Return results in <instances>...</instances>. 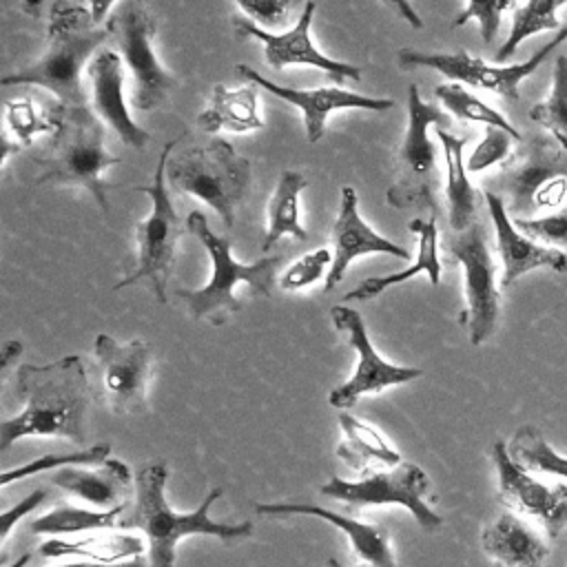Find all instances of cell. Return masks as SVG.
<instances>
[{
    "label": "cell",
    "instance_id": "obj_36",
    "mask_svg": "<svg viewBox=\"0 0 567 567\" xmlns=\"http://www.w3.org/2000/svg\"><path fill=\"white\" fill-rule=\"evenodd\" d=\"M529 117L545 126L567 151V55L556 58L551 93L547 100L529 109Z\"/></svg>",
    "mask_w": 567,
    "mask_h": 567
},
{
    "label": "cell",
    "instance_id": "obj_50",
    "mask_svg": "<svg viewBox=\"0 0 567 567\" xmlns=\"http://www.w3.org/2000/svg\"><path fill=\"white\" fill-rule=\"evenodd\" d=\"M328 565H330V567H343L337 558H330V560H328Z\"/></svg>",
    "mask_w": 567,
    "mask_h": 567
},
{
    "label": "cell",
    "instance_id": "obj_26",
    "mask_svg": "<svg viewBox=\"0 0 567 567\" xmlns=\"http://www.w3.org/2000/svg\"><path fill=\"white\" fill-rule=\"evenodd\" d=\"M195 124L206 133H248L261 128L264 120L257 109V84L250 82L239 89L215 84L208 106L197 115Z\"/></svg>",
    "mask_w": 567,
    "mask_h": 567
},
{
    "label": "cell",
    "instance_id": "obj_17",
    "mask_svg": "<svg viewBox=\"0 0 567 567\" xmlns=\"http://www.w3.org/2000/svg\"><path fill=\"white\" fill-rule=\"evenodd\" d=\"M317 4L312 0H308L303 4L301 16L297 18V22L281 33H272L266 31L261 27H257L255 22H250L248 18H233V29L239 35H248L255 38L264 44V53H266V62L272 69H286L292 64H301V66H315L319 71H323L326 75H330L332 80L341 82V80H361V69L334 58H328L326 53H321L310 38V24L315 18Z\"/></svg>",
    "mask_w": 567,
    "mask_h": 567
},
{
    "label": "cell",
    "instance_id": "obj_3",
    "mask_svg": "<svg viewBox=\"0 0 567 567\" xmlns=\"http://www.w3.org/2000/svg\"><path fill=\"white\" fill-rule=\"evenodd\" d=\"M109 38V27L97 24L89 7L55 0L42 55L33 64L4 75L2 86H42L66 106L86 104L82 71Z\"/></svg>",
    "mask_w": 567,
    "mask_h": 567
},
{
    "label": "cell",
    "instance_id": "obj_20",
    "mask_svg": "<svg viewBox=\"0 0 567 567\" xmlns=\"http://www.w3.org/2000/svg\"><path fill=\"white\" fill-rule=\"evenodd\" d=\"M86 75L91 84V104L97 117L106 126H111L126 146L144 148L148 142V133L133 122L124 104L122 55L111 49L97 51L86 66Z\"/></svg>",
    "mask_w": 567,
    "mask_h": 567
},
{
    "label": "cell",
    "instance_id": "obj_37",
    "mask_svg": "<svg viewBox=\"0 0 567 567\" xmlns=\"http://www.w3.org/2000/svg\"><path fill=\"white\" fill-rule=\"evenodd\" d=\"M109 454H111L109 443H97L86 450H75V452H66V454H44V456L29 461L16 470H4L0 476V485L4 487L11 481L27 478V476L49 472V470H60L66 465H97V463H104L109 458Z\"/></svg>",
    "mask_w": 567,
    "mask_h": 567
},
{
    "label": "cell",
    "instance_id": "obj_12",
    "mask_svg": "<svg viewBox=\"0 0 567 567\" xmlns=\"http://www.w3.org/2000/svg\"><path fill=\"white\" fill-rule=\"evenodd\" d=\"M567 40V24L558 29V33L543 44L529 60L520 64H487L485 60L467 53V51H454V53H423L414 49H401L399 51V66L414 69V66H427L432 71H439L441 75L470 86H481L485 91L498 93L507 100H518V84L532 75L563 42Z\"/></svg>",
    "mask_w": 567,
    "mask_h": 567
},
{
    "label": "cell",
    "instance_id": "obj_14",
    "mask_svg": "<svg viewBox=\"0 0 567 567\" xmlns=\"http://www.w3.org/2000/svg\"><path fill=\"white\" fill-rule=\"evenodd\" d=\"M332 323L337 330H341L352 346V350L359 357L354 374L339 388H334L328 396V403L339 410L352 408L363 394H377L388 385H399L408 383L412 379L423 377L421 368H408V365H396L385 361L372 346L368 337V328L363 317L350 308V306H334L330 310Z\"/></svg>",
    "mask_w": 567,
    "mask_h": 567
},
{
    "label": "cell",
    "instance_id": "obj_43",
    "mask_svg": "<svg viewBox=\"0 0 567 567\" xmlns=\"http://www.w3.org/2000/svg\"><path fill=\"white\" fill-rule=\"evenodd\" d=\"M44 496H47L44 489H33L27 498H22L16 507L7 509V512L0 516V523H2V527H0V543H2V545L7 543V538H9V534H11L13 525H16V520H20L22 516L31 514L38 505H42Z\"/></svg>",
    "mask_w": 567,
    "mask_h": 567
},
{
    "label": "cell",
    "instance_id": "obj_16",
    "mask_svg": "<svg viewBox=\"0 0 567 567\" xmlns=\"http://www.w3.org/2000/svg\"><path fill=\"white\" fill-rule=\"evenodd\" d=\"M97 359V401L113 412H131L144 405L151 350L142 339L117 343L109 334H97L93 343Z\"/></svg>",
    "mask_w": 567,
    "mask_h": 567
},
{
    "label": "cell",
    "instance_id": "obj_30",
    "mask_svg": "<svg viewBox=\"0 0 567 567\" xmlns=\"http://www.w3.org/2000/svg\"><path fill=\"white\" fill-rule=\"evenodd\" d=\"M339 425H341L346 439H343V443L337 445V456L341 461H346L350 467L365 470V463L370 458L381 461L385 465L401 463L399 452H394L374 427H370L368 423L348 414L346 410L339 412Z\"/></svg>",
    "mask_w": 567,
    "mask_h": 567
},
{
    "label": "cell",
    "instance_id": "obj_33",
    "mask_svg": "<svg viewBox=\"0 0 567 567\" xmlns=\"http://www.w3.org/2000/svg\"><path fill=\"white\" fill-rule=\"evenodd\" d=\"M509 456L527 472L567 478V456H560L534 425H523L507 443Z\"/></svg>",
    "mask_w": 567,
    "mask_h": 567
},
{
    "label": "cell",
    "instance_id": "obj_40",
    "mask_svg": "<svg viewBox=\"0 0 567 567\" xmlns=\"http://www.w3.org/2000/svg\"><path fill=\"white\" fill-rule=\"evenodd\" d=\"M516 0H467V7L454 18V27H463L470 20L478 22L481 38L485 44H492L498 29H501V16L505 9H509Z\"/></svg>",
    "mask_w": 567,
    "mask_h": 567
},
{
    "label": "cell",
    "instance_id": "obj_47",
    "mask_svg": "<svg viewBox=\"0 0 567 567\" xmlns=\"http://www.w3.org/2000/svg\"><path fill=\"white\" fill-rule=\"evenodd\" d=\"M86 4H89V11H91L93 20H95L97 24H102L104 18H106V13H109L111 7L115 4V0H86Z\"/></svg>",
    "mask_w": 567,
    "mask_h": 567
},
{
    "label": "cell",
    "instance_id": "obj_42",
    "mask_svg": "<svg viewBox=\"0 0 567 567\" xmlns=\"http://www.w3.org/2000/svg\"><path fill=\"white\" fill-rule=\"evenodd\" d=\"M250 22L270 31L286 24L297 0H235Z\"/></svg>",
    "mask_w": 567,
    "mask_h": 567
},
{
    "label": "cell",
    "instance_id": "obj_2",
    "mask_svg": "<svg viewBox=\"0 0 567 567\" xmlns=\"http://www.w3.org/2000/svg\"><path fill=\"white\" fill-rule=\"evenodd\" d=\"M168 467L164 461H151L135 472V501L120 518L122 529H140L148 540V567H175V547L186 536H215L224 543L248 538L252 523H219L208 516L210 505L221 496V487L206 494L195 512L177 514L164 496Z\"/></svg>",
    "mask_w": 567,
    "mask_h": 567
},
{
    "label": "cell",
    "instance_id": "obj_27",
    "mask_svg": "<svg viewBox=\"0 0 567 567\" xmlns=\"http://www.w3.org/2000/svg\"><path fill=\"white\" fill-rule=\"evenodd\" d=\"M436 137L443 146V157H445V197H447V215H450V226L454 233H461L470 228L476 221V204H478V193L470 184L465 159H463V148L467 144L465 137L452 135L447 128H436Z\"/></svg>",
    "mask_w": 567,
    "mask_h": 567
},
{
    "label": "cell",
    "instance_id": "obj_31",
    "mask_svg": "<svg viewBox=\"0 0 567 567\" xmlns=\"http://www.w3.org/2000/svg\"><path fill=\"white\" fill-rule=\"evenodd\" d=\"M128 503L111 509H82L73 505H60L31 523L33 534H75V532H97L113 529L126 514Z\"/></svg>",
    "mask_w": 567,
    "mask_h": 567
},
{
    "label": "cell",
    "instance_id": "obj_1",
    "mask_svg": "<svg viewBox=\"0 0 567 567\" xmlns=\"http://www.w3.org/2000/svg\"><path fill=\"white\" fill-rule=\"evenodd\" d=\"M16 394L22 410L0 423V452L27 436H62L84 443L89 377L80 354H66L44 365H18Z\"/></svg>",
    "mask_w": 567,
    "mask_h": 567
},
{
    "label": "cell",
    "instance_id": "obj_15",
    "mask_svg": "<svg viewBox=\"0 0 567 567\" xmlns=\"http://www.w3.org/2000/svg\"><path fill=\"white\" fill-rule=\"evenodd\" d=\"M492 461L498 472V501L536 520L549 538H558L567 529V485L536 481L509 456L505 441H494Z\"/></svg>",
    "mask_w": 567,
    "mask_h": 567
},
{
    "label": "cell",
    "instance_id": "obj_34",
    "mask_svg": "<svg viewBox=\"0 0 567 567\" xmlns=\"http://www.w3.org/2000/svg\"><path fill=\"white\" fill-rule=\"evenodd\" d=\"M60 113L62 102L38 106L31 97H20L4 104V122L18 148L29 146L38 133H55Z\"/></svg>",
    "mask_w": 567,
    "mask_h": 567
},
{
    "label": "cell",
    "instance_id": "obj_39",
    "mask_svg": "<svg viewBox=\"0 0 567 567\" xmlns=\"http://www.w3.org/2000/svg\"><path fill=\"white\" fill-rule=\"evenodd\" d=\"M512 142H520V140H516L505 128L485 126L483 140L476 144V148L465 159V168L470 173H481L494 164L505 162L512 155Z\"/></svg>",
    "mask_w": 567,
    "mask_h": 567
},
{
    "label": "cell",
    "instance_id": "obj_38",
    "mask_svg": "<svg viewBox=\"0 0 567 567\" xmlns=\"http://www.w3.org/2000/svg\"><path fill=\"white\" fill-rule=\"evenodd\" d=\"M514 226L538 244L567 248V199L551 215L543 217H514Z\"/></svg>",
    "mask_w": 567,
    "mask_h": 567
},
{
    "label": "cell",
    "instance_id": "obj_7",
    "mask_svg": "<svg viewBox=\"0 0 567 567\" xmlns=\"http://www.w3.org/2000/svg\"><path fill=\"white\" fill-rule=\"evenodd\" d=\"M487 190L501 195L516 217L558 208L567 199V151L554 135L523 137Z\"/></svg>",
    "mask_w": 567,
    "mask_h": 567
},
{
    "label": "cell",
    "instance_id": "obj_22",
    "mask_svg": "<svg viewBox=\"0 0 567 567\" xmlns=\"http://www.w3.org/2000/svg\"><path fill=\"white\" fill-rule=\"evenodd\" d=\"M257 514L264 516H292V514H306V516H317L328 520L330 525L339 527L354 554L368 565V567H396L392 547H390V536L383 527L370 525V523H359L350 516L337 514L332 509H326L321 505L312 503H255L252 505Z\"/></svg>",
    "mask_w": 567,
    "mask_h": 567
},
{
    "label": "cell",
    "instance_id": "obj_6",
    "mask_svg": "<svg viewBox=\"0 0 567 567\" xmlns=\"http://www.w3.org/2000/svg\"><path fill=\"white\" fill-rule=\"evenodd\" d=\"M168 188L208 204L226 226L235 224V210L250 186V159L237 155L224 137L171 155L166 164Z\"/></svg>",
    "mask_w": 567,
    "mask_h": 567
},
{
    "label": "cell",
    "instance_id": "obj_25",
    "mask_svg": "<svg viewBox=\"0 0 567 567\" xmlns=\"http://www.w3.org/2000/svg\"><path fill=\"white\" fill-rule=\"evenodd\" d=\"M416 237H419V246H416V257L412 261L410 268L405 270H396L392 275H383V277H370L363 279L357 288H352L343 299L346 301H368L379 297L383 290H388L394 284H403L410 277L425 272L432 281V286H439L441 279V259H439V230H436V215H430L427 219L423 217H414L408 226Z\"/></svg>",
    "mask_w": 567,
    "mask_h": 567
},
{
    "label": "cell",
    "instance_id": "obj_13",
    "mask_svg": "<svg viewBox=\"0 0 567 567\" xmlns=\"http://www.w3.org/2000/svg\"><path fill=\"white\" fill-rule=\"evenodd\" d=\"M450 252L463 266L465 275V301L461 321L467 323L470 343L481 346L487 341L498 323L501 292L496 288V266L487 246V235L481 221L454 233L447 241Z\"/></svg>",
    "mask_w": 567,
    "mask_h": 567
},
{
    "label": "cell",
    "instance_id": "obj_32",
    "mask_svg": "<svg viewBox=\"0 0 567 567\" xmlns=\"http://www.w3.org/2000/svg\"><path fill=\"white\" fill-rule=\"evenodd\" d=\"M565 2L567 0H527L523 7H518L512 18L509 35L494 53V62L503 64L505 60H509L516 53V49L520 47V42L527 40L529 35L558 29L556 9L563 7Z\"/></svg>",
    "mask_w": 567,
    "mask_h": 567
},
{
    "label": "cell",
    "instance_id": "obj_24",
    "mask_svg": "<svg viewBox=\"0 0 567 567\" xmlns=\"http://www.w3.org/2000/svg\"><path fill=\"white\" fill-rule=\"evenodd\" d=\"M51 481L53 485L75 494L84 503L100 509H111L126 503V496L133 487L131 470L117 458H106L95 470L66 465L55 470L51 474Z\"/></svg>",
    "mask_w": 567,
    "mask_h": 567
},
{
    "label": "cell",
    "instance_id": "obj_44",
    "mask_svg": "<svg viewBox=\"0 0 567 567\" xmlns=\"http://www.w3.org/2000/svg\"><path fill=\"white\" fill-rule=\"evenodd\" d=\"M403 18H405V22L410 24V27H414V29H423V20H421V16L416 13V9L412 7V2L410 0H388Z\"/></svg>",
    "mask_w": 567,
    "mask_h": 567
},
{
    "label": "cell",
    "instance_id": "obj_10",
    "mask_svg": "<svg viewBox=\"0 0 567 567\" xmlns=\"http://www.w3.org/2000/svg\"><path fill=\"white\" fill-rule=\"evenodd\" d=\"M124 64L133 75V106L137 111H153L166 102L177 80L159 64L153 51L157 33L144 0H122L106 22Z\"/></svg>",
    "mask_w": 567,
    "mask_h": 567
},
{
    "label": "cell",
    "instance_id": "obj_46",
    "mask_svg": "<svg viewBox=\"0 0 567 567\" xmlns=\"http://www.w3.org/2000/svg\"><path fill=\"white\" fill-rule=\"evenodd\" d=\"M20 352H22V343L16 341V339H11V341H7V343L2 346V354H0V372H2V379L7 377L9 363H11L16 357H20Z\"/></svg>",
    "mask_w": 567,
    "mask_h": 567
},
{
    "label": "cell",
    "instance_id": "obj_28",
    "mask_svg": "<svg viewBox=\"0 0 567 567\" xmlns=\"http://www.w3.org/2000/svg\"><path fill=\"white\" fill-rule=\"evenodd\" d=\"M306 177L297 171H281L277 186L268 202V228L261 241V250L268 252L286 235L306 241L308 233L299 221V195L306 188Z\"/></svg>",
    "mask_w": 567,
    "mask_h": 567
},
{
    "label": "cell",
    "instance_id": "obj_49",
    "mask_svg": "<svg viewBox=\"0 0 567 567\" xmlns=\"http://www.w3.org/2000/svg\"><path fill=\"white\" fill-rule=\"evenodd\" d=\"M29 560H31V554H24V556H20L11 567H24Z\"/></svg>",
    "mask_w": 567,
    "mask_h": 567
},
{
    "label": "cell",
    "instance_id": "obj_18",
    "mask_svg": "<svg viewBox=\"0 0 567 567\" xmlns=\"http://www.w3.org/2000/svg\"><path fill=\"white\" fill-rule=\"evenodd\" d=\"M237 73L257 84L259 89H266L268 93L281 97L284 102L297 106L303 113V124H306V137L308 142H319L326 131V120L332 111L339 109H363V111H388L394 106V100L390 97H370L361 95L348 89H292V86H281L266 75L257 73L248 64H237Z\"/></svg>",
    "mask_w": 567,
    "mask_h": 567
},
{
    "label": "cell",
    "instance_id": "obj_11",
    "mask_svg": "<svg viewBox=\"0 0 567 567\" xmlns=\"http://www.w3.org/2000/svg\"><path fill=\"white\" fill-rule=\"evenodd\" d=\"M430 487L427 474L416 463H399L392 472H365L357 481H346L332 476L319 487V494L346 503L354 509L370 505H401L405 507L419 527L427 534L443 525V516L436 514L425 503V492Z\"/></svg>",
    "mask_w": 567,
    "mask_h": 567
},
{
    "label": "cell",
    "instance_id": "obj_21",
    "mask_svg": "<svg viewBox=\"0 0 567 567\" xmlns=\"http://www.w3.org/2000/svg\"><path fill=\"white\" fill-rule=\"evenodd\" d=\"M485 204L496 230V246L503 259V277L501 286H512L518 277L527 275L534 268H551L558 272L567 270V255L558 248H547L523 235L514 221L509 219L507 206L501 195L485 190Z\"/></svg>",
    "mask_w": 567,
    "mask_h": 567
},
{
    "label": "cell",
    "instance_id": "obj_29",
    "mask_svg": "<svg viewBox=\"0 0 567 567\" xmlns=\"http://www.w3.org/2000/svg\"><path fill=\"white\" fill-rule=\"evenodd\" d=\"M144 551V543L140 536L104 532L95 536H86L80 540L51 538L40 545V556L60 558V556H82L89 560L102 563H120L128 556H137Z\"/></svg>",
    "mask_w": 567,
    "mask_h": 567
},
{
    "label": "cell",
    "instance_id": "obj_35",
    "mask_svg": "<svg viewBox=\"0 0 567 567\" xmlns=\"http://www.w3.org/2000/svg\"><path fill=\"white\" fill-rule=\"evenodd\" d=\"M434 95L454 117H458L463 122H478V124H485V126H498V128H505L507 133H512L516 140H523V135L507 122V117L503 113H498L496 109L485 104L481 97H476L474 93L463 89L458 82L436 84Z\"/></svg>",
    "mask_w": 567,
    "mask_h": 567
},
{
    "label": "cell",
    "instance_id": "obj_4",
    "mask_svg": "<svg viewBox=\"0 0 567 567\" xmlns=\"http://www.w3.org/2000/svg\"><path fill=\"white\" fill-rule=\"evenodd\" d=\"M120 162L122 157L106 151V131L97 113L86 104H62L58 131L49 146L35 157V184L82 186L93 195L100 210L109 213V184L102 173Z\"/></svg>",
    "mask_w": 567,
    "mask_h": 567
},
{
    "label": "cell",
    "instance_id": "obj_48",
    "mask_svg": "<svg viewBox=\"0 0 567 567\" xmlns=\"http://www.w3.org/2000/svg\"><path fill=\"white\" fill-rule=\"evenodd\" d=\"M42 7V0H22V9L29 13V16H38Z\"/></svg>",
    "mask_w": 567,
    "mask_h": 567
},
{
    "label": "cell",
    "instance_id": "obj_19",
    "mask_svg": "<svg viewBox=\"0 0 567 567\" xmlns=\"http://www.w3.org/2000/svg\"><path fill=\"white\" fill-rule=\"evenodd\" d=\"M361 255H392L408 259L410 250L372 230L359 215V197L352 186L341 188V204L332 226V266L323 290L330 292L346 275L348 266Z\"/></svg>",
    "mask_w": 567,
    "mask_h": 567
},
{
    "label": "cell",
    "instance_id": "obj_8",
    "mask_svg": "<svg viewBox=\"0 0 567 567\" xmlns=\"http://www.w3.org/2000/svg\"><path fill=\"white\" fill-rule=\"evenodd\" d=\"M182 137L184 135L168 140L164 144V148L159 153V162L153 173V182L135 188L151 197V213L135 228V239H137L135 270L113 286V290H122V288L135 286L140 281H146L159 303L168 301L166 286H168V277L173 270L177 241L184 235V224L171 202L168 179H166L168 157Z\"/></svg>",
    "mask_w": 567,
    "mask_h": 567
},
{
    "label": "cell",
    "instance_id": "obj_9",
    "mask_svg": "<svg viewBox=\"0 0 567 567\" xmlns=\"http://www.w3.org/2000/svg\"><path fill=\"white\" fill-rule=\"evenodd\" d=\"M450 115L436 104L421 97L419 86H408V128L405 140L399 151L396 182L388 188V204L394 208H430L434 206V184H436V148L430 142V126L445 128ZM436 215V213H434Z\"/></svg>",
    "mask_w": 567,
    "mask_h": 567
},
{
    "label": "cell",
    "instance_id": "obj_45",
    "mask_svg": "<svg viewBox=\"0 0 567 567\" xmlns=\"http://www.w3.org/2000/svg\"><path fill=\"white\" fill-rule=\"evenodd\" d=\"M58 567H144V563L135 556L133 560H120V563H102V560H78V563H64Z\"/></svg>",
    "mask_w": 567,
    "mask_h": 567
},
{
    "label": "cell",
    "instance_id": "obj_41",
    "mask_svg": "<svg viewBox=\"0 0 567 567\" xmlns=\"http://www.w3.org/2000/svg\"><path fill=\"white\" fill-rule=\"evenodd\" d=\"M332 266V250L317 248L312 252H306L301 259H297L288 270L281 275L279 286L284 290H301L323 277L326 270Z\"/></svg>",
    "mask_w": 567,
    "mask_h": 567
},
{
    "label": "cell",
    "instance_id": "obj_5",
    "mask_svg": "<svg viewBox=\"0 0 567 567\" xmlns=\"http://www.w3.org/2000/svg\"><path fill=\"white\" fill-rule=\"evenodd\" d=\"M186 230L193 233L202 246L206 248L213 275L210 281L204 288L197 290H177V297L186 301L188 315L193 319L213 317L215 323H221L226 315L239 312L244 303L235 297V286L246 284L252 292V297H272V284L275 272L279 264L284 261L281 255L261 257L255 264H241L230 252V237H221L210 230L206 217L199 210L188 213L186 217Z\"/></svg>",
    "mask_w": 567,
    "mask_h": 567
},
{
    "label": "cell",
    "instance_id": "obj_23",
    "mask_svg": "<svg viewBox=\"0 0 567 567\" xmlns=\"http://www.w3.org/2000/svg\"><path fill=\"white\" fill-rule=\"evenodd\" d=\"M483 551L498 567H540L549 556L547 540L516 514L503 512L481 534Z\"/></svg>",
    "mask_w": 567,
    "mask_h": 567
}]
</instances>
